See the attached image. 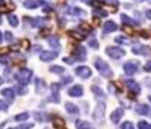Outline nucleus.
<instances>
[{
  "label": "nucleus",
  "instance_id": "1",
  "mask_svg": "<svg viewBox=\"0 0 151 129\" xmlns=\"http://www.w3.org/2000/svg\"><path fill=\"white\" fill-rule=\"evenodd\" d=\"M95 67L102 77H106V79H110L113 77V71L110 68L109 64L106 61L102 60L101 58H97L96 60Z\"/></svg>",
  "mask_w": 151,
  "mask_h": 129
},
{
  "label": "nucleus",
  "instance_id": "2",
  "mask_svg": "<svg viewBox=\"0 0 151 129\" xmlns=\"http://www.w3.org/2000/svg\"><path fill=\"white\" fill-rule=\"evenodd\" d=\"M32 76V71L28 68H22L15 75V79L22 86L28 85Z\"/></svg>",
  "mask_w": 151,
  "mask_h": 129
},
{
  "label": "nucleus",
  "instance_id": "3",
  "mask_svg": "<svg viewBox=\"0 0 151 129\" xmlns=\"http://www.w3.org/2000/svg\"><path fill=\"white\" fill-rule=\"evenodd\" d=\"M105 113H106V103L98 102L93 113V119L97 123L101 124L105 120Z\"/></svg>",
  "mask_w": 151,
  "mask_h": 129
},
{
  "label": "nucleus",
  "instance_id": "4",
  "mask_svg": "<svg viewBox=\"0 0 151 129\" xmlns=\"http://www.w3.org/2000/svg\"><path fill=\"white\" fill-rule=\"evenodd\" d=\"M106 54L113 59H120L126 55V52L123 49L116 46H109L106 48Z\"/></svg>",
  "mask_w": 151,
  "mask_h": 129
},
{
  "label": "nucleus",
  "instance_id": "5",
  "mask_svg": "<svg viewBox=\"0 0 151 129\" xmlns=\"http://www.w3.org/2000/svg\"><path fill=\"white\" fill-rule=\"evenodd\" d=\"M51 92L52 95L51 97L48 98L49 101H53V102H57L58 103L60 101V84L58 83H52L51 84Z\"/></svg>",
  "mask_w": 151,
  "mask_h": 129
},
{
  "label": "nucleus",
  "instance_id": "6",
  "mask_svg": "<svg viewBox=\"0 0 151 129\" xmlns=\"http://www.w3.org/2000/svg\"><path fill=\"white\" fill-rule=\"evenodd\" d=\"M132 52L135 55H148L151 53V48L143 44H135L132 48Z\"/></svg>",
  "mask_w": 151,
  "mask_h": 129
},
{
  "label": "nucleus",
  "instance_id": "7",
  "mask_svg": "<svg viewBox=\"0 0 151 129\" xmlns=\"http://www.w3.org/2000/svg\"><path fill=\"white\" fill-rule=\"evenodd\" d=\"M137 64H139V63H136L134 61H129V62L124 64H123V70H124V72H125V74L128 76H132L134 74H135L137 69H138Z\"/></svg>",
  "mask_w": 151,
  "mask_h": 129
},
{
  "label": "nucleus",
  "instance_id": "8",
  "mask_svg": "<svg viewBox=\"0 0 151 129\" xmlns=\"http://www.w3.org/2000/svg\"><path fill=\"white\" fill-rule=\"evenodd\" d=\"M73 54L75 57V59L78 61H84L86 59V49L83 45H78L73 50Z\"/></svg>",
  "mask_w": 151,
  "mask_h": 129
},
{
  "label": "nucleus",
  "instance_id": "9",
  "mask_svg": "<svg viewBox=\"0 0 151 129\" xmlns=\"http://www.w3.org/2000/svg\"><path fill=\"white\" fill-rule=\"evenodd\" d=\"M75 73L79 77H83V79H88V77L92 76V70L88 67L81 66V67H78L75 69Z\"/></svg>",
  "mask_w": 151,
  "mask_h": 129
},
{
  "label": "nucleus",
  "instance_id": "10",
  "mask_svg": "<svg viewBox=\"0 0 151 129\" xmlns=\"http://www.w3.org/2000/svg\"><path fill=\"white\" fill-rule=\"evenodd\" d=\"M126 86L129 89L131 92H133L134 94H139L141 91V87L138 83L134 79H128L126 80Z\"/></svg>",
  "mask_w": 151,
  "mask_h": 129
},
{
  "label": "nucleus",
  "instance_id": "11",
  "mask_svg": "<svg viewBox=\"0 0 151 129\" xmlns=\"http://www.w3.org/2000/svg\"><path fill=\"white\" fill-rule=\"evenodd\" d=\"M58 57V53L52 51H43L40 54V59L44 62H49L56 59Z\"/></svg>",
  "mask_w": 151,
  "mask_h": 129
},
{
  "label": "nucleus",
  "instance_id": "12",
  "mask_svg": "<svg viewBox=\"0 0 151 129\" xmlns=\"http://www.w3.org/2000/svg\"><path fill=\"white\" fill-rule=\"evenodd\" d=\"M124 115V111L122 108H117L115 111H113L110 114V121L113 124H118L121 119L122 118V116Z\"/></svg>",
  "mask_w": 151,
  "mask_h": 129
},
{
  "label": "nucleus",
  "instance_id": "13",
  "mask_svg": "<svg viewBox=\"0 0 151 129\" xmlns=\"http://www.w3.org/2000/svg\"><path fill=\"white\" fill-rule=\"evenodd\" d=\"M44 4H45V2L43 0H25L23 2V6L28 9H34Z\"/></svg>",
  "mask_w": 151,
  "mask_h": 129
},
{
  "label": "nucleus",
  "instance_id": "14",
  "mask_svg": "<svg viewBox=\"0 0 151 129\" xmlns=\"http://www.w3.org/2000/svg\"><path fill=\"white\" fill-rule=\"evenodd\" d=\"M118 26L113 21H108L105 22L103 26V32L104 33H110V32H113L117 30Z\"/></svg>",
  "mask_w": 151,
  "mask_h": 129
},
{
  "label": "nucleus",
  "instance_id": "15",
  "mask_svg": "<svg viewBox=\"0 0 151 129\" xmlns=\"http://www.w3.org/2000/svg\"><path fill=\"white\" fill-rule=\"evenodd\" d=\"M83 94V89L81 85H74L69 89V95L71 97H81Z\"/></svg>",
  "mask_w": 151,
  "mask_h": 129
},
{
  "label": "nucleus",
  "instance_id": "16",
  "mask_svg": "<svg viewBox=\"0 0 151 129\" xmlns=\"http://www.w3.org/2000/svg\"><path fill=\"white\" fill-rule=\"evenodd\" d=\"M67 12L70 15L78 16V17H84L86 15V11H84L83 9L78 8V6H70Z\"/></svg>",
  "mask_w": 151,
  "mask_h": 129
},
{
  "label": "nucleus",
  "instance_id": "17",
  "mask_svg": "<svg viewBox=\"0 0 151 129\" xmlns=\"http://www.w3.org/2000/svg\"><path fill=\"white\" fill-rule=\"evenodd\" d=\"M47 22V19L45 18H42V17H37L32 18L31 21V25L35 28H41L43 26H45Z\"/></svg>",
  "mask_w": 151,
  "mask_h": 129
},
{
  "label": "nucleus",
  "instance_id": "18",
  "mask_svg": "<svg viewBox=\"0 0 151 129\" xmlns=\"http://www.w3.org/2000/svg\"><path fill=\"white\" fill-rule=\"evenodd\" d=\"M135 112L140 115H147L150 112V107L147 104H138L135 107Z\"/></svg>",
  "mask_w": 151,
  "mask_h": 129
},
{
  "label": "nucleus",
  "instance_id": "19",
  "mask_svg": "<svg viewBox=\"0 0 151 129\" xmlns=\"http://www.w3.org/2000/svg\"><path fill=\"white\" fill-rule=\"evenodd\" d=\"M121 19L123 24H126V25H130V26H138L139 23L135 21L134 19L131 18L129 16H127L126 14H121Z\"/></svg>",
  "mask_w": 151,
  "mask_h": 129
},
{
  "label": "nucleus",
  "instance_id": "20",
  "mask_svg": "<svg viewBox=\"0 0 151 129\" xmlns=\"http://www.w3.org/2000/svg\"><path fill=\"white\" fill-rule=\"evenodd\" d=\"M65 109H66V111L70 114H77V113H79V112H80L79 108L73 102H66V104H65Z\"/></svg>",
  "mask_w": 151,
  "mask_h": 129
},
{
  "label": "nucleus",
  "instance_id": "21",
  "mask_svg": "<svg viewBox=\"0 0 151 129\" xmlns=\"http://www.w3.org/2000/svg\"><path fill=\"white\" fill-rule=\"evenodd\" d=\"M47 42L49 45L54 49H60V39L56 36H51L47 39Z\"/></svg>",
  "mask_w": 151,
  "mask_h": 129
},
{
  "label": "nucleus",
  "instance_id": "22",
  "mask_svg": "<svg viewBox=\"0 0 151 129\" xmlns=\"http://www.w3.org/2000/svg\"><path fill=\"white\" fill-rule=\"evenodd\" d=\"M1 94L3 96H5L6 99H9L10 101L14 100V98H15V92H14V90H13L12 89H10V88H6V89H2L1 90Z\"/></svg>",
  "mask_w": 151,
  "mask_h": 129
},
{
  "label": "nucleus",
  "instance_id": "23",
  "mask_svg": "<svg viewBox=\"0 0 151 129\" xmlns=\"http://www.w3.org/2000/svg\"><path fill=\"white\" fill-rule=\"evenodd\" d=\"M35 86H36V91L37 93H44L45 89H47V86H45V83L39 79H36V81H35Z\"/></svg>",
  "mask_w": 151,
  "mask_h": 129
},
{
  "label": "nucleus",
  "instance_id": "24",
  "mask_svg": "<svg viewBox=\"0 0 151 129\" xmlns=\"http://www.w3.org/2000/svg\"><path fill=\"white\" fill-rule=\"evenodd\" d=\"M53 125L56 129H67L65 127V121L60 117H55Z\"/></svg>",
  "mask_w": 151,
  "mask_h": 129
},
{
  "label": "nucleus",
  "instance_id": "25",
  "mask_svg": "<svg viewBox=\"0 0 151 129\" xmlns=\"http://www.w3.org/2000/svg\"><path fill=\"white\" fill-rule=\"evenodd\" d=\"M77 128L78 129H95L92 125L90 124L89 122H86V121H81V120H78L77 123Z\"/></svg>",
  "mask_w": 151,
  "mask_h": 129
},
{
  "label": "nucleus",
  "instance_id": "26",
  "mask_svg": "<svg viewBox=\"0 0 151 129\" xmlns=\"http://www.w3.org/2000/svg\"><path fill=\"white\" fill-rule=\"evenodd\" d=\"M91 89L96 97H102V98H105V97H106V94L104 93L103 89L98 86H92Z\"/></svg>",
  "mask_w": 151,
  "mask_h": 129
},
{
  "label": "nucleus",
  "instance_id": "27",
  "mask_svg": "<svg viewBox=\"0 0 151 129\" xmlns=\"http://www.w3.org/2000/svg\"><path fill=\"white\" fill-rule=\"evenodd\" d=\"M114 41L119 43V44H124V45H129L130 44V40L127 38V37H124V36H117Z\"/></svg>",
  "mask_w": 151,
  "mask_h": 129
},
{
  "label": "nucleus",
  "instance_id": "28",
  "mask_svg": "<svg viewBox=\"0 0 151 129\" xmlns=\"http://www.w3.org/2000/svg\"><path fill=\"white\" fill-rule=\"evenodd\" d=\"M65 71V68L60 66H51L49 67V72L54 74H62Z\"/></svg>",
  "mask_w": 151,
  "mask_h": 129
},
{
  "label": "nucleus",
  "instance_id": "29",
  "mask_svg": "<svg viewBox=\"0 0 151 129\" xmlns=\"http://www.w3.org/2000/svg\"><path fill=\"white\" fill-rule=\"evenodd\" d=\"M8 21H9V24L12 26V27H17V26L19 25V19H18L16 15L9 14L8 16Z\"/></svg>",
  "mask_w": 151,
  "mask_h": 129
},
{
  "label": "nucleus",
  "instance_id": "30",
  "mask_svg": "<svg viewBox=\"0 0 151 129\" xmlns=\"http://www.w3.org/2000/svg\"><path fill=\"white\" fill-rule=\"evenodd\" d=\"M29 118V114L27 113H22L18 115L15 116V120L18 122H22V121H26Z\"/></svg>",
  "mask_w": 151,
  "mask_h": 129
},
{
  "label": "nucleus",
  "instance_id": "31",
  "mask_svg": "<svg viewBox=\"0 0 151 129\" xmlns=\"http://www.w3.org/2000/svg\"><path fill=\"white\" fill-rule=\"evenodd\" d=\"M93 14L95 16H99V17H107L108 16V13L106 11H104L103 9H94L93 10Z\"/></svg>",
  "mask_w": 151,
  "mask_h": 129
},
{
  "label": "nucleus",
  "instance_id": "32",
  "mask_svg": "<svg viewBox=\"0 0 151 129\" xmlns=\"http://www.w3.org/2000/svg\"><path fill=\"white\" fill-rule=\"evenodd\" d=\"M121 129H134V126L133 125V123H131L129 121H125L121 125Z\"/></svg>",
  "mask_w": 151,
  "mask_h": 129
},
{
  "label": "nucleus",
  "instance_id": "33",
  "mask_svg": "<svg viewBox=\"0 0 151 129\" xmlns=\"http://www.w3.org/2000/svg\"><path fill=\"white\" fill-rule=\"evenodd\" d=\"M70 34L78 41H83L84 39L83 35H82L81 33H79V32H76V31H71V32H70Z\"/></svg>",
  "mask_w": 151,
  "mask_h": 129
},
{
  "label": "nucleus",
  "instance_id": "34",
  "mask_svg": "<svg viewBox=\"0 0 151 129\" xmlns=\"http://www.w3.org/2000/svg\"><path fill=\"white\" fill-rule=\"evenodd\" d=\"M137 126H138V129H148L149 125L147 124L146 121L142 120V121L138 122V124H137Z\"/></svg>",
  "mask_w": 151,
  "mask_h": 129
},
{
  "label": "nucleus",
  "instance_id": "35",
  "mask_svg": "<svg viewBox=\"0 0 151 129\" xmlns=\"http://www.w3.org/2000/svg\"><path fill=\"white\" fill-rule=\"evenodd\" d=\"M5 39L8 43H10L13 41V35L10 31H6L5 32Z\"/></svg>",
  "mask_w": 151,
  "mask_h": 129
},
{
  "label": "nucleus",
  "instance_id": "36",
  "mask_svg": "<svg viewBox=\"0 0 151 129\" xmlns=\"http://www.w3.org/2000/svg\"><path fill=\"white\" fill-rule=\"evenodd\" d=\"M89 46L92 47V48H94V49H98V47H99V45H98V43L96 40H92L89 42Z\"/></svg>",
  "mask_w": 151,
  "mask_h": 129
},
{
  "label": "nucleus",
  "instance_id": "37",
  "mask_svg": "<svg viewBox=\"0 0 151 129\" xmlns=\"http://www.w3.org/2000/svg\"><path fill=\"white\" fill-rule=\"evenodd\" d=\"M35 126V124H32V123H29V124H24V125H19V129H31Z\"/></svg>",
  "mask_w": 151,
  "mask_h": 129
},
{
  "label": "nucleus",
  "instance_id": "38",
  "mask_svg": "<svg viewBox=\"0 0 151 129\" xmlns=\"http://www.w3.org/2000/svg\"><path fill=\"white\" fill-rule=\"evenodd\" d=\"M104 2L111 6H119V1L118 0H104Z\"/></svg>",
  "mask_w": 151,
  "mask_h": 129
},
{
  "label": "nucleus",
  "instance_id": "39",
  "mask_svg": "<svg viewBox=\"0 0 151 129\" xmlns=\"http://www.w3.org/2000/svg\"><path fill=\"white\" fill-rule=\"evenodd\" d=\"M8 108H9L8 104H6V103L4 101L0 100V110H1V111H6Z\"/></svg>",
  "mask_w": 151,
  "mask_h": 129
},
{
  "label": "nucleus",
  "instance_id": "40",
  "mask_svg": "<svg viewBox=\"0 0 151 129\" xmlns=\"http://www.w3.org/2000/svg\"><path fill=\"white\" fill-rule=\"evenodd\" d=\"M144 70L147 72H151V61H148L145 66H144Z\"/></svg>",
  "mask_w": 151,
  "mask_h": 129
},
{
  "label": "nucleus",
  "instance_id": "41",
  "mask_svg": "<svg viewBox=\"0 0 151 129\" xmlns=\"http://www.w3.org/2000/svg\"><path fill=\"white\" fill-rule=\"evenodd\" d=\"M63 62L67 63L69 64H73L74 63V60H73V58H70V57H64L63 58Z\"/></svg>",
  "mask_w": 151,
  "mask_h": 129
},
{
  "label": "nucleus",
  "instance_id": "42",
  "mask_svg": "<svg viewBox=\"0 0 151 129\" xmlns=\"http://www.w3.org/2000/svg\"><path fill=\"white\" fill-rule=\"evenodd\" d=\"M9 48H3V49H0V55H5L6 53H9Z\"/></svg>",
  "mask_w": 151,
  "mask_h": 129
},
{
  "label": "nucleus",
  "instance_id": "43",
  "mask_svg": "<svg viewBox=\"0 0 151 129\" xmlns=\"http://www.w3.org/2000/svg\"><path fill=\"white\" fill-rule=\"evenodd\" d=\"M146 16L147 18L151 19V9H147L146 10Z\"/></svg>",
  "mask_w": 151,
  "mask_h": 129
},
{
  "label": "nucleus",
  "instance_id": "44",
  "mask_svg": "<svg viewBox=\"0 0 151 129\" xmlns=\"http://www.w3.org/2000/svg\"><path fill=\"white\" fill-rule=\"evenodd\" d=\"M5 12H9V9H6L5 6H0V13H5Z\"/></svg>",
  "mask_w": 151,
  "mask_h": 129
},
{
  "label": "nucleus",
  "instance_id": "45",
  "mask_svg": "<svg viewBox=\"0 0 151 129\" xmlns=\"http://www.w3.org/2000/svg\"><path fill=\"white\" fill-rule=\"evenodd\" d=\"M83 2H84L85 4H91L92 2H93V0H83Z\"/></svg>",
  "mask_w": 151,
  "mask_h": 129
},
{
  "label": "nucleus",
  "instance_id": "46",
  "mask_svg": "<svg viewBox=\"0 0 151 129\" xmlns=\"http://www.w3.org/2000/svg\"><path fill=\"white\" fill-rule=\"evenodd\" d=\"M2 43V33H1V31H0V43Z\"/></svg>",
  "mask_w": 151,
  "mask_h": 129
},
{
  "label": "nucleus",
  "instance_id": "47",
  "mask_svg": "<svg viewBox=\"0 0 151 129\" xmlns=\"http://www.w3.org/2000/svg\"><path fill=\"white\" fill-rule=\"evenodd\" d=\"M3 82H4V80L2 79V77H0V85H2Z\"/></svg>",
  "mask_w": 151,
  "mask_h": 129
},
{
  "label": "nucleus",
  "instance_id": "48",
  "mask_svg": "<svg viewBox=\"0 0 151 129\" xmlns=\"http://www.w3.org/2000/svg\"><path fill=\"white\" fill-rule=\"evenodd\" d=\"M148 100H149V101H151V95H150V96H148Z\"/></svg>",
  "mask_w": 151,
  "mask_h": 129
},
{
  "label": "nucleus",
  "instance_id": "49",
  "mask_svg": "<svg viewBox=\"0 0 151 129\" xmlns=\"http://www.w3.org/2000/svg\"><path fill=\"white\" fill-rule=\"evenodd\" d=\"M1 23H2V18H0V25H1Z\"/></svg>",
  "mask_w": 151,
  "mask_h": 129
},
{
  "label": "nucleus",
  "instance_id": "50",
  "mask_svg": "<svg viewBox=\"0 0 151 129\" xmlns=\"http://www.w3.org/2000/svg\"><path fill=\"white\" fill-rule=\"evenodd\" d=\"M9 129H17V128H15V127H10V128H9Z\"/></svg>",
  "mask_w": 151,
  "mask_h": 129
},
{
  "label": "nucleus",
  "instance_id": "51",
  "mask_svg": "<svg viewBox=\"0 0 151 129\" xmlns=\"http://www.w3.org/2000/svg\"><path fill=\"white\" fill-rule=\"evenodd\" d=\"M148 129H151V125H150L148 126Z\"/></svg>",
  "mask_w": 151,
  "mask_h": 129
},
{
  "label": "nucleus",
  "instance_id": "52",
  "mask_svg": "<svg viewBox=\"0 0 151 129\" xmlns=\"http://www.w3.org/2000/svg\"><path fill=\"white\" fill-rule=\"evenodd\" d=\"M11 1H18V0H11Z\"/></svg>",
  "mask_w": 151,
  "mask_h": 129
},
{
  "label": "nucleus",
  "instance_id": "53",
  "mask_svg": "<svg viewBox=\"0 0 151 129\" xmlns=\"http://www.w3.org/2000/svg\"><path fill=\"white\" fill-rule=\"evenodd\" d=\"M0 1H3V0H0Z\"/></svg>",
  "mask_w": 151,
  "mask_h": 129
},
{
  "label": "nucleus",
  "instance_id": "54",
  "mask_svg": "<svg viewBox=\"0 0 151 129\" xmlns=\"http://www.w3.org/2000/svg\"><path fill=\"white\" fill-rule=\"evenodd\" d=\"M45 129H48V128H45Z\"/></svg>",
  "mask_w": 151,
  "mask_h": 129
}]
</instances>
